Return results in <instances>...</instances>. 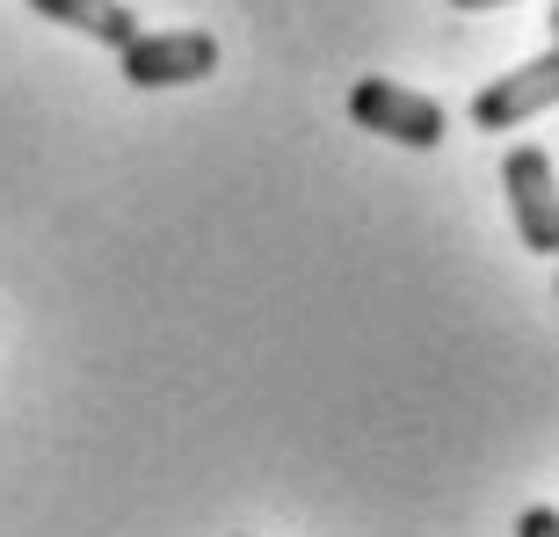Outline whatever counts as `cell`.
<instances>
[{"label": "cell", "instance_id": "3957f363", "mask_svg": "<svg viewBox=\"0 0 559 537\" xmlns=\"http://www.w3.org/2000/svg\"><path fill=\"white\" fill-rule=\"evenodd\" d=\"M501 189H509V211H516V240L531 254H559V175L545 145H516L501 160Z\"/></svg>", "mask_w": 559, "mask_h": 537}, {"label": "cell", "instance_id": "6da1fadb", "mask_svg": "<svg viewBox=\"0 0 559 537\" xmlns=\"http://www.w3.org/2000/svg\"><path fill=\"white\" fill-rule=\"evenodd\" d=\"M349 117H356V131H378V139L407 145V153H436V145L451 139L443 103H429V95L407 87V81H385V73H364V81L349 87Z\"/></svg>", "mask_w": 559, "mask_h": 537}, {"label": "cell", "instance_id": "7a4b0ae2", "mask_svg": "<svg viewBox=\"0 0 559 537\" xmlns=\"http://www.w3.org/2000/svg\"><path fill=\"white\" fill-rule=\"evenodd\" d=\"M117 73L131 87H197L218 73V37L211 29H139V37L117 51Z\"/></svg>", "mask_w": 559, "mask_h": 537}, {"label": "cell", "instance_id": "52a82bcc", "mask_svg": "<svg viewBox=\"0 0 559 537\" xmlns=\"http://www.w3.org/2000/svg\"><path fill=\"white\" fill-rule=\"evenodd\" d=\"M457 15H487V8H516V0H451Z\"/></svg>", "mask_w": 559, "mask_h": 537}, {"label": "cell", "instance_id": "8992f818", "mask_svg": "<svg viewBox=\"0 0 559 537\" xmlns=\"http://www.w3.org/2000/svg\"><path fill=\"white\" fill-rule=\"evenodd\" d=\"M516 537H559V509H552V501H538V509H523Z\"/></svg>", "mask_w": 559, "mask_h": 537}, {"label": "cell", "instance_id": "277c9868", "mask_svg": "<svg viewBox=\"0 0 559 537\" xmlns=\"http://www.w3.org/2000/svg\"><path fill=\"white\" fill-rule=\"evenodd\" d=\"M552 95H559V51H538V59H523L516 73H501L495 87L473 95V131H516L531 117H545Z\"/></svg>", "mask_w": 559, "mask_h": 537}, {"label": "cell", "instance_id": "5b68a950", "mask_svg": "<svg viewBox=\"0 0 559 537\" xmlns=\"http://www.w3.org/2000/svg\"><path fill=\"white\" fill-rule=\"evenodd\" d=\"M29 15L59 22V29H73V37H87V44H103V51H124V44L145 29L124 0H29Z\"/></svg>", "mask_w": 559, "mask_h": 537}]
</instances>
